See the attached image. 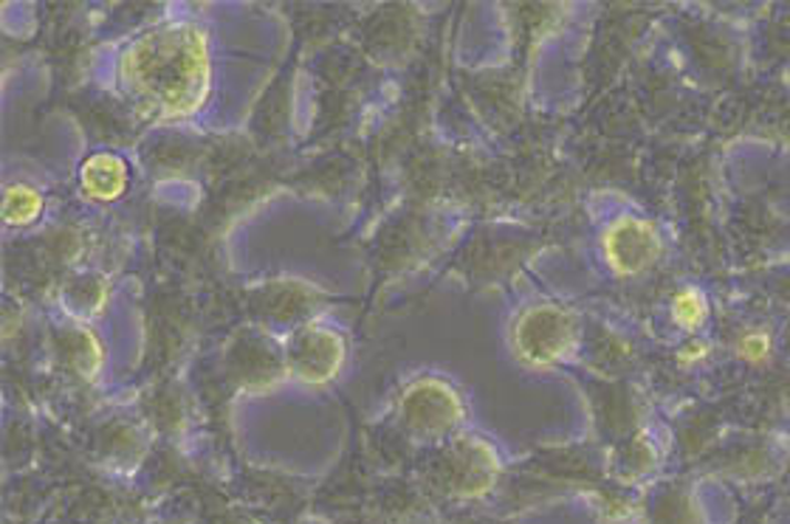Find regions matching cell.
Masks as SVG:
<instances>
[{"label":"cell","mask_w":790,"mask_h":524,"mask_svg":"<svg viewBox=\"0 0 790 524\" xmlns=\"http://www.w3.org/2000/svg\"><path fill=\"white\" fill-rule=\"evenodd\" d=\"M711 316L709 297L695 285H686L673 297V321L684 330V333L697 336L706 327Z\"/></svg>","instance_id":"7"},{"label":"cell","mask_w":790,"mask_h":524,"mask_svg":"<svg viewBox=\"0 0 790 524\" xmlns=\"http://www.w3.org/2000/svg\"><path fill=\"white\" fill-rule=\"evenodd\" d=\"M401 418L407 429L423 438H441L463 418L461 398L438 378H421L401 398Z\"/></svg>","instance_id":"3"},{"label":"cell","mask_w":790,"mask_h":524,"mask_svg":"<svg viewBox=\"0 0 790 524\" xmlns=\"http://www.w3.org/2000/svg\"><path fill=\"white\" fill-rule=\"evenodd\" d=\"M709 352H711L709 341L691 339V341H686V345L678 350V361L684 367H697V364H704L706 358H709Z\"/></svg>","instance_id":"10"},{"label":"cell","mask_w":790,"mask_h":524,"mask_svg":"<svg viewBox=\"0 0 790 524\" xmlns=\"http://www.w3.org/2000/svg\"><path fill=\"white\" fill-rule=\"evenodd\" d=\"M345 364L342 336L328 327L302 325L288 345V370L308 387L334 381Z\"/></svg>","instance_id":"5"},{"label":"cell","mask_w":790,"mask_h":524,"mask_svg":"<svg viewBox=\"0 0 790 524\" xmlns=\"http://www.w3.org/2000/svg\"><path fill=\"white\" fill-rule=\"evenodd\" d=\"M602 254L613 274L638 277L649 271L660 257L658 228L642 217H622L602 237Z\"/></svg>","instance_id":"4"},{"label":"cell","mask_w":790,"mask_h":524,"mask_svg":"<svg viewBox=\"0 0 790 524\" xmlns=\"http://www.w3.org/2000/svg\"><path fill=\"white\" fill-rule=\"evenodd\" d=\"M511 347L531 370H554L576 350V321L565 308L534 305L511 327Z\"/></svg>","instance_id":"2"},{"label":"cell","mask_w":790,"mask_h":524,"mask_svg":"<svg viewBox=\"0 0 790 524\" xmlns=\"http://www.w3.org/2000/svg\"><path fill=\"white\" fill-rule=\"evenodd\" d=\"M209 43L201 25L164 23L133 40L119 60V85L156 122H181L209 93Z\"/></svg>","instance_id":"1"},{"label":"cell","mask_w":790,"mask_h":524,"mask_svg":"<svg viewBox=\"0 0 790 524\" xmlns=\"http://www.w3.org/2000/svg\"><path fill=\"white\" fill-rule=\"evenodd\" d=\"M127 186V167L119 155H91L82 167V189L94 201L119 198Z\"/></svg>","instance_id":"6"},{"label":"cell","mask_w":790,"mask_h":524,"mask_svg":"<svg viewBox=\"0 0 790 524\" xmlns=\"http://www.w3.org/2000/svg\"><path fill=\"white\" fill-rule=\"evenodd\" d=\"M40 209H43V198L32 186H9L7 198H3V215H7L9 226H29L38 220Z\"/></svg>","instance_id":"8"},{"label":"cell","mask_w":790,"mask_h":524,"mask_svg":"<svg viewBox=\"0 0 790 524\" xmlns=\"http://www.w3.org/2000/svg\"><path fill=\"white\" fill-rule=\"evenodd\" d=\"M735 352L742 364L748 367H762L773 358V339L766 327H751L742 330L735 341Z\"/></svg>","instance_id":"9"}]
</instances>
